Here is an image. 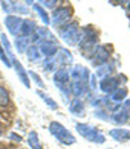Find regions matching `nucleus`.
I'll return each mask as SVG.
<instances>
[{"instance_id": "nucleus-1", "label": "nucleus", "mask_w": 130, "mask_h": 149, "mask_svg": "<svg viewBox=\"0 0 130 149\" xmlns=\"http://www.w3.org/2000/svg\"><path fill=\"white\" fill-rule=\"evenodd\" d=\"M98 46V32L95 31L92 26H86L81 31V37H80V41H78V47L80 50L83 52V56L90 58L92 53L95 52Z\"/></svg>"}, {"instance_id": "nucleus-2", "label": "nucleus", "mask_w": 130, "mask_h": 149, "mask_svg": "<svg viewBox=\"0 0 130 149\" xmlns=\"http://www.w3.org/2000/svg\"><path fill=\"white\" fill-rule=\"evenodd\" d=\"M49 132L60 141V143H63L66 146H71V145L77 143L75 135L67 130L63 123H60V122H55V120L51 122V123H49Z\"/></svg>"}, {"instance_id": "nucleus-3", "label": "nucleus", "mask_w": 130, "mask_h": 149, "mask_svg": "<svg viewBox=\"0 0 130 149\" xmlns=\"http://www.w3.org/2000/svg\"><path fill=\"white\" fill-rule=\"evenodd\" d=\"M75 128H77V132L81 137H84L87 141H90V143L102 145L106 141V137L100 132V130H97L95 126L89 125V123H77Z\"/></svg>"}, {"instance_id": "nucleus-4", "label": "nucleus", "mask_w": 130, "mask_h": 149, "mask_svg": "<svg viewBox=\"0 0 130 149\" xmlns=\"http://www.w3.org/2000/svg\"><path fill=\"white\" fill-rule=\"evenodd\" d=\"M58 33H60V38L63 40L67 46L78 44L80 37H81L80 26L77 23H67L64 26H61V28L58 29Z\"/></svg>"}, {"instance_id": "nucleus-5", "label": "nucleus", "mask_w": 130, "mask_h": 149, "mask_svg": "<svg viewBox=\"0 0 130 149\" xmlns=\"http://www.w3.org/2000/svg\"><path fill=\"white\" fill-rule=\"evenodd\" d=\"M31 43L40 46V44H58L55 35L47 29V28H42V26H37L34 33L31 35Z\"/></svg>"}, {"instance_id": "nucleus-6", "label": "nucleus", "mask_w": 130, "mask_h": 149, "mask_svg": "<svg viewBox=\"0 0 130 149\" xmlns=\"http://www.w3.org/2000/svg\"><path fill=\"white\" fill-rule=\"evenodd\" d=\"M127 82V78L124 76V74H118V76H107V78H102L100 81V90L102 93H106V94H110L115 91V90H118L121 84H126Z\"/></svg>"}, {"instance_id": "nucleus-7", "label": "nucleus", "mask_w": 130, "mask_h": 149, "mask_svg": "<svg viewBox=\"0 0 130 149\" xmlns=\"http://www.w3.org/2000/svg\"><path fill=\"white\" fill-rule=\"evenodd\" d=\"M69 70L67 69H58L55 73H54V84L57 85V88H60V91L63 93L64 97L71 96V90H69Z\"/></svg>"}, {"instance_id": "nucleus-8", "label": "nucleus", "mask_w": 130, "mask_h": 149, "mask_svg": "<svg viewBox=\"0 0 130 149\" xmlns=\"http://www.w3.org/2000/svg\"><path fill=\"white\" fill-rule=\"evenodd\" d=\"M73 14V11L71 6H60L54 11V14L51 15V23L55 26V28H61L69 23V20Z\"/></svg>"}, {"instance_id": "nucleus-9", "label": "nucleus", "mask_w": 130, "mask_h": 149, "mask_svg": "<svg viewBox=\"0 0 130 149\" xmlns=\"http://www.w3.org/2000/svg\"><path fill=\"white\" fill-rule=\"evenodd\" d=\"M8 59H9V63H11V67L16 70L17 76H18V79H20V82H22L26 88H31V79H29V76H28V72L25 70V67L22 65V63L17 59L16 53H11V55L8 56Z\"/></svg>"}, {"instance_id": "nucleus-10", "label": "nucleus", "mask_w": 130, "mask_h": 149, "mask_svg": "<svg viewBox=\"0 0 130 149\" xmlns=\"http://www.w3.org/2000/svg\"><path fill=\"white\" fill-rule=\"evenodd\" d=\"M109 58H110V52H109V47L106 44H98L95 52L92 53V56L89 58L93 63L95 67H100L102 64L109 63Z\"/></svg>"}, {"instance_id": "nucleus-11", "label": "nucleus", "mask_w": 130, "mask_h": 149, "mask_svg": "<svg viewBox=\"0 0 130 149\" xmlns=\"http://www.w3.org/2000/svg\"><path fill=\"white\" fill-rule=\"evenodd\" d=\"M3 11L8 12V15H18V14H25L28 15L29 14V9L28 6L22 2H0Z\"/></svg>"}, {"instance_id": "nucleus-12", "label": "nucleus", "mask_w": 130, "mask_h": 149, "mask_svg": "<svg viewBox=\"0 0 130 149\" xmlns=\"http://www.w3.org/2000/svg\"><path fill=\"white\" fill-rule=\"evenodd\" d=\"M54 58L57 61L58 69H66V67H69L72 64V53L67 49H64V47H58V50H57Z\"/></svg>"}, {"instance_id": "nucleus-13", "label": "nucleus", "mask_w": 130, "mask_h": 149, "mask_svg": "<svg viewBox=\"0 0 130 149\" xmlns=\"http://www.w3.org/2000/svg\"><path fill=\"white\" fill-rule=\"evenodd\" d=\"M22 17L18 15H6L5 18V26L6 29H8V32L11 33L12 37H18V32H20V26H22Z\"/></svg>"}, {"instance_id": "nucleus-14", "label": "nucleus", "mask_w": 130, "mask_h": 149, "mask_svg": "<svg viewBox=\"0 0 130 149\" xmlns=\"http://www.w3.org/2000/svg\"><path fill=\"white\" fill-rule=\"evenodd\" d=\"M129 114L130 113L122 105H116L115 110L110 114V120H112V123H115V125H124V123L129 122Z\"/></svg>"}, {"instance_id": "nucleus-15", "label": "nucleus", "mask_w": 130, "mask_h": 149, "mask_svg": "<svg viewBox=\"0 0 130 149\" xmlns=\"http://www.w3.org/2000/svg\"><path fill=\"white\" fill-rule=\"evenodd\" d=\"M109 135H110L115 141L126 143V141L130 140V130H126V128H113V130L109 131Z\"/></svg>"}, {"instance_id": "nucleus-16", "label": "nucleus", "mask_w": 130, "mask_h": 149, "mask_svg": "<svg viewBox=\"0 0 130 149\" xmlns=\"http://www.w3.org/2000/svg\"><path fill=\"white\" fill-rule=\"evenodd\" d=\"M35 28H37L35 22H32L31 18H23L22 20V26H20L18 37H28V38H31V35L34 33Z\"/></svg>"}, {"instance_id": "nucleus-17", "label": "nucleus", "mask_w": 130, "mask_h": 149, "mask_svg": "<svg viewBox=\"0 0 130 149\" xmlns=\"http://www.w3.org/2000/svg\"><path fill=\"white\" fill-rule=\"evenodd\" d=\"M69 111L73 114V116H83L84 111H86V107H84V102L81 99H72L69 102Z\"/></svg>"}, {"instance_id": "nucleus-18", "label": "nucleus", "mask_w": 130, "mask_h": 149, "mask_svg": "<svg viewBox=\"0 0 130 149\" xmlns=\"http://www.w3.org/2000/svg\"><path fill=\"white\" fill-rule=\"evenodd\" d=\"M127 94H129V90L126 88V87H119L118 90H115L110 96H109V99H110V102L113 104H121V102H124L126 97H127Z\"/></svg>"}, {"instance_id": "nucleus-19", "label": "nucleus", "mask_w": 130, "mask_h": 149, "mask_svg": "<svg viewBox=\"0 0 130 149\" xmlns=\"http://www.w3.org/2000/svg\"><path fill=\"white\" fill-rule=\"evenodd\" d=\"M115 70V65L110 64V63H106V64H102L100 67H97V72H95V76H98V78H107V76H112V73Z\"/></svg>"}, {"instance_id": "nucleus-20", "label": "nucleus", "mask_w": 130, "mask_h": 149, "mask_svg": "<svg viewBox=\"0 0 130 149\" xmlns=\"http://www.w3.org/2000/svg\"><path fill=\"white\" fill-rule=\"evenodd\" d=\"M14 46H16V50L18 53H26V50H28V47L31 46V38L28 37H17L16 41H14Z\"/></svg>"}, {"instance_id": "nucleus-21", "label": "nucleus", "mask_w": 130, "mask_h": 149, "mask_svg": "<svg viewBox=\"0 0 130 149\" xmlns=\"http://www.w3.org/2000/svg\"><path fill=\"white\" fill-rule=\"evenodd\" d=\"M26 56H28V59L31 61V63H40L42 61V53H40V49L38 46L35 44H31L28 47V50H26Z\"/></svg>"}, {"instance_id": "nucleus-22", "label": "nucleus", "mask_w": 130, "mask_h": 149, "mask_svg": "<svg viewBox=\"0 0 130 149\" xmlns=\"http://www.w3.org/2000/svg\"><path fill=\"white\" fill-rule=\"evenodd\" d=\"M38 49H40V53L43 56L52 58V56H55V53L58 50V44H40Z\"/></svg>"}, {"instance_id": "nucleus-23", "label": "nucleus", "mask_w": 130, "mask_h": 149, "mask_svg": "<svg viewBox=\"0 0 130 149\" xmlns=\"http://www.w3.org/2000/svg\"><path fill=\"white\" fill-rule=\"evenodd\" d=\"M35 93L38 94L40 99H43V102L46 104L47 108H51V110H58V104L54 100V97H51L49 94H46L43 90H35Z\"/></svg>"}, {"instance_id": "nucleus-24", "label": "nucleus", "mask_w": 130, "mask_h": 149, "mask_svg": "<svg viewBox=\"0 0 130 149\" xmlns=\"http://www.w3.org/2000/svg\"><path fill=\"white\" fill-rule=\"evenodd\" d=\"M32 9L35 11V14H37L40 18H42V22H43L45 24H47V26L51 24V15L47 14V11H46V9H43L38 3H32Z\"/></svg>"}, {"instance_id": "nucleus-25", "label": "nucleus", "mask_w": 130, "mask_h": 149, "mask_svg": "<svg viewBox=\"0 0 130 149\" xmlns=\"http://www.w3.org/2000/svg\"><path fill=\"white\" fill-rule=\"evenodd\" d=\"M28 145L31 146V149H43L42 143H40L37 131H29V134H28Z\"/></svg>"}, {"instance_id": "nucleus-26", "label": "nucleus", "mask_w": 130, "mask_h": 149, "mask_svg": "<svg viewBox=\"0 0 130 149\" xmlns=\"http://www.w3.org/2000/svg\"><path fill=\"white\" fill-rule=\"evenodd\" d=\"M43 70L45 72H47V73H55L57 70H58V65H57V61H55V58H46L45 59V63H43Z\"/></svg>"}, {"instance_id": "nucleus-27", "label": "nucleus", "mask_w": 130, "mask_h": 149, "mask_svg": "<svg viewBox=\"0 0 130 149\" xmlns=\"http://www.w3.org/2000/svg\"><path fill=\"white\" fill-rule=\"evenodd\" d=\"M11 102V97H9V93L5 87H0V107H8Z\"/></svg>"}, {"instance_id": "nucleus-28", "label": "nucleus", "mask_w": 130, "mask_h": 149, "mask_svg": "<svg viewBox=\"0 0 130 149\" xmlns=\"http://www.w3.org/2000/svg\"><path fill=\"white\" fill-rule=\"evenodd\" d=\"M28 76H29V79H32L34 82H35V84L40 87V88H45V82H43L42 78H40L35 72H32V70H31V72H28Z\"/></svg>"}, {"instance_id": "nucleus-29", "label": "nucleus", "mask_w": 130, "mask_h": 149, "mask_svg": "<svg viewBox=\"0 0 130 149\" xmlns=\"http://www.w3.org/2000/svg\"><path fill=\"white\" fill-rule=\"evenodd\" d=\"M60 2H58V0H40V2H38V5L40 6H42V8L43 9H47V8H55V5H58Z\"/></svg>"}, {"instance_id": "nucleus-30", "label": "nucleus", "mask_w": 130, "mask_h": 149, "mask_svg": "<svg viewBox=\"0 0 130 149\" xmlns=\"http://www.w3.org/2000/svg\"><path fill=\"white\" fill-rule=\"evenodd\" d=\"M0 61H2V63H3L6 67H11V63H9L8 56H6V53H5V49H3L2 43H0Z\"/></svg>"}, {"instance_id": "nucleus-31", "label": "nucleus", "mask_w": 130, "mask_h": 149, "mask_svg": "<svg viewBox=\"0 0 130 149\" xmlns=\"http://www.w3.org/2000/svg\"><path fill=\"white\" fill-rule=\"evenodd\" d=\"M9 137H12V140H16V141H20V140H22V137H18V135H17V134H14V132H12V134L9 135Z\"/></svg>"}, {"instance_id": "nucleus-32", "label": "nucleus", "mask_w": 130, "mask_h": 149, "mask_svg": "<svg viewBox=\"0 0 130 149\" xmlns=\"http://www.w3.org/2000/svg\"><path fill=\"white\" fill-rule=\"evenodd\" d=\"M0 135H2V128H0Z\"/></svg>"}, {"instance_id": "nucleus-33", "label": "nucleus", "mask_w": 130, "mask_h": 149, "mask_svg": "<svg viewBox=\"0 0 130 149\" xmlns=\"http://www.w3.org/2000/svg\"><path fill=\"white\" fill-rule=\"evenodd\" d=\"M129 12H130V6H129Z\"/></svg>"}, {"instance_id": "nucleus-34", "label": "nucleus", "mask_w": 130, "mask_h": 149, "mask_svg": "<svg viewBox=\"0 0 130 149\" xmlns=\"http://www.w3.org/2000/svg\"><path fill=\"white\" fill-rule=\"evenodd\" d=\"M129 120H130V114H129Z\"/></svg>"}]
</instances>
